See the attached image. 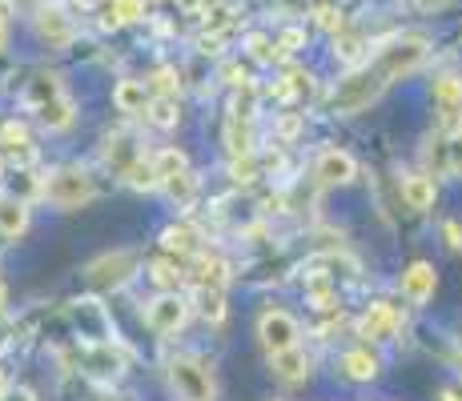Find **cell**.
I'll return each instance as SVG.
<instances>
[{
  "label": "cell",
  "mask_w": 462,
  "mask_h": 401,
  "mask_svg": "<svg viewBox=\"0 0 462 401\" xmlns=\"http://www.w3.org/2000/svg\"><path fill=\"white\" fill-rule=\"evenodd\" d=\"M434 285H439L434 265L430 261H414L411 269L402 273V297L411 301V305H426V301L434 297Z\"/></svg>",
  "instance_id": "obj_9"
},
{
  "label": "cell",
  "mask_w": 462,
  "mask_h": 401,
  "mask_svg": "<svg viewBox=\"0 0 462 401\" xmlns=\"http://www.w3.org/2000/svg\"><path fill=\"white\" fill-rule=\"evenodd\" d=\"M273 373H278L282 381H301L310 373V353H301L298 345H294V350L273 353Z\"/></svg>",
  "instance_id": "obj_16"
},
{
  "label": "cell",
  "mask_w": 462,
  "mask_h": 401,
  "mask_svg": "<svg viewBox=\"0 0 462 401\" xmlns=\"http://www.w3.org/2000/svg\"><path fill=\"white\" fill-rule=\"evenodd\" d=\"M162 189L169 193V201L173 205H193V197H198V177L189 173V169H185V173H177V177H165L162 181Z\"/></svg>",
  "instance_id": "obj_19"
},
{
  "label": "cell",
  "mask_w": 462,
  "mask_h": 401,
  "mask_svg": "<svg viewBox=\"0 0 462 401\" xmlns=\"http://www.w3.org/2000/svg\"><path fill=\"white\" fill-rule=\"evenodd\" d=\"M434 197H439V185H434V177H426V173L402 177V201L411 205L414 213L434 209Z\"/></svg>",
  "instance_id": "obj_11"
},
{
  "label": "cell",
  "mask_w": 462,
  "mask_h": 401,
  "mask_svg": "<svg viewBox=\"0 0 462 401\" xmlns=\"http://www.w3.org/2000/svg\"><path fill=\"white\" fill-rule=\"evenodd\" d=\"M109 24H121V21H141L145 16V0H113L109 5Z\"/></svg>",
  "instance_id": "obj_24"
},
{
  "label": "cell",
  "mask_w": 462,
  "mask_h": 401,
  "mask_svg": "<svg viewBox=\"0 0 462 401\" xmlns=\"http://www.w3.org/2000/svg\"><path fill=\"white\" fill-rule=\"evenodd\" d=\"M301 41H306V32H301V29H286V32H282V41L273 44V57H290Z\"/></svg>",
  "instance_id": "obj_28"
},
{
  "label": "cell",
  "mask_w": 462,
  "mask_h": 401,
  "mask_svg": "<svg viewBox=\"0 0 462 401\" xmlns=\"http://www.w3.org/2000/svg\"><path fill=\"white\" fill-rule=\"evenodd\" d=\"M162 245L169 253H193V249H198V233H193L189 225H169L162 233Z\"/></svg>",
  "instance_id": "obj_23"
},
{
  "label": "cell",
  "mask_w": 462,
  "mask_h": 401,
  "mask_svg": "<svg viewBox=\"0 0 462 401\" xmlns=\"http://www.w3.org/2000/svg\"><path fill=\"white\" fill-rule=\"evenodd\" d=\"M398 309L394 305H386V301H378V305H370L366 309V317L358 321V333L362 337H370V342H390V337L398 333Z\"/></svg>",
  "instance_id": "obj_8"
},
{
  "label": "cell",
  "mask_w": 462,
  "mask_h": 401,
  "mask_svg": "<svg viewBox=\"0 0 462 401\" xmlns=\"http://www.w3.org/2000/svg\"><path fill=\"white\" fill-rule=\"evenodd\" d=\"M257 337H262V350L273 358V353H282V350H294L301 329L286 309H265L262 321H257Z\"/></svg>",
  "instance_id": "obj_4"
},
{
  "label": "cell",
  "mask_w": 462,
  "mask_h": 401,
  "mask_svg": "<svg viewBox=\"0 0 462 401\" xmlns=\"http://www.w3.org/2000/svg\"><path fill=\"white\" fill-rule=\"evenodd\" d=\"M97 401H133V397H125V394H105V397H97Z\"/></svg>",
  "instance_id": "obj_34"
},
{
  "label": "cell",
  "mask_w": 462,
  "mask_h": 401,
  "mask_svg": "<svg viewBox=\"0 0 462 401\" xmlns=\"http://www.w3.org/2000/svg\"><path fill=\"white\" fill-rule=\"evenodd\" d=\"M24 229H29V205L21 197H0V233L16 241Z\"/></svg>",
  "instance_id": "obj_12"
},
{
  "label": "cell",
  "mask_w": 462,
  "mask_h": 401,
  "mask_svg": "<svg viewBox=\"0 0 462 401\" xmlns=\"http://www.w3.org/2000/svg\"><path fill=\"white\" fill-rule=\"evenodd\" d=\"M32 109H37V121L44 129H69V124H73V101H69L65 93L52 96V101L32 105Z\"/></svg>",
  "instance_id": "obj_13"
},
{
  "label": "cell",
  "mask_w": 462,
  "mask_h": 401,
  "mask_svg": "<svg viewBox=\"0 0 462 401\" xmlns=\"http://www.w3.org/2000/svg\"><path fill=\"white\" fill-rule=\"evenodd\" d=\"M314 177L322 185H350L358 177V160L346 153V149H322L314 160Z\"/></svg>",
  "instance_id": "obj_7"
},
{
  "label": "cell",
  "mask_w": 462,
  "mask_h": 401,
  "mask_svg": "<svg viewBox=\"0 0 462 401\" xmlns=\"http://www.w3.org/2000/svg\"><path fill=\"white\" fill-rule=\"evenodd\" d=\"M442 237H447L450 249H462V225L458 221H442Z\"/></svg>",
  "instance_id": "obj_31"
},
{
  "label": "cell",
  "mask_w": 462,
  "mask_h": 401,
  "mask_svg": "<svg viewBox=\"0 0 462 401\" xmlns=\"http://www.w3.org/2000/svg\"><path fill=\"white\" fill-rule=\"evenodd\" d=\"M250 52L257 60H273V49H270V37H262V32H257V37H250Z\"/></svg>",
  "instance_id": "obj_30"
},
{
  "label": "cell",
  "mask_w": 462,
  "mask_h": 401,
  "mask_svg": "<svg viewBox=\"0 0 462 401\" xmlns=\"http://www.w3.org/2000/svg\"><path fill=\"white\" fill-rule=\"evenodd\" d=\"M44 197L57 205V209H77V205L97 197V185L85 169H57V173L44 181Z\"/></svg>",
  "instance_id": "obj_2"
},
{
  "label": "cell",
  "mask_w": 462,
  "mask_h": 401,
  "mask_svg": "<svg viewBox=\"0 0 462 401\" xmlns=\"http://www.w3.org/2000/svg\"><path fill=\"white\" fill-rule=\"evenodd\" d=\"M149 169H153L157 185H162L165 177H177V173H185V169H189V160H185V153H181V149H162V153H153V157H149Z\"/></svg>",
  "instance_id": "obj_18"
},
{
  "label": "cell",
  "mask_w": 462,
  "mask_h": 401,
  "mask_svg": "<svg viewBox=\"0 0 462 401\" xmlns=\"http://www.w3.org/2000/svg\"><path fill=\"white\" fill-rule=\"evenodd\" d=\"M169 386L181 401H213V378L198 358H173L169 361Z\"/></svg>",
  "instance_id": "obj_3"
},
{
  "label": "cell",
  "mask_w": 462,
  "mask_h": 401,
  "mask_svg": "<svg viewBox=\"0 0 462 401\" xmlns=\"http://www.w3.org/2000/svg\"><path fill=\"white\" fill-rule=\"evenodd\" d=\"M153 85L162 88V96H169V93H173L177 85H181V80H177V73H173V68H157V73H153Z\"/></svg>",
  "instance_id": "obj_29"
},
{
  "label": "cell",
  "mask_w": 462,
  "mask_h": 401,
  "mask_svg": "<svg viewBox=\"0 0 462 401\" xmlns=\"http://www.w3.org/2000/svg\"><path fill=\"white\" fill-rule=\"evenodd\" d=\"M37 29H41V37L52 44V49H65L69 41H73V21H69V13L65 8H41V16H37Z\"/></svg>",
  "instance_id": "obj_10"
},
{
  "label": "cell",
  "mask_w": 462,
  "mask_h": 401,
  "mask_svg": "<svg viewBox=\"0 0 462 401\" xmlns=\"http://www.w3.org/2000/svg\"><path fill=\"white\" fill-rule=\"evenodd\" d=\"M185 317H189V301L177 297V293H162V297H153L145 305V325L157 337H173L185 325Z\"/></svg>",
  "instance_id": "obj_6"
},
{
  "label": "cell",
  "mask_w": 462,
  "mask_h": 401,
  "mask_svg": "<svg viewBox=\"0 0 462 401\" xmlns=\"http://www.w3.org/2000/svg\"><path fill=\"white\" fill-rule=\"evenodd\" d=\"M201 301H206V305H201V314H206L209 321H221V317H226V301H221V289H201Z\"/></svg>",
  "instance_id": "obj_27"
},
{
  "label": "cell",
  "mask_w": 462,
  "mask_h": 401,
  "mask_svg": "<svg viewBox=\"0 0 462 401\" xmlns=\"http://www.w3.org/2000/svg\"><path fill=\"white\" fill-rule=\"evenodd\" d=\"M442 153H447V173L450 177H462V129L442 137Z\"/></svg>",
  "instance_id": "obj_25"
},
{
  "label": "cell",
  "mask_w": 462,
  "mask_h": 401,
  "mask_svg": "<svg viewBox=\"0 0 462 401\" xmlns=\"http://www.w3.org/2000/svg\"><path fill=\"white\" fill-rule=\"evenodd\" d=\"M105 160H109V165L117 169L121 177H125L129 169L141 160V149L133 145V137H129V132H117V137H109V149H105Z\"/></svg>",
  "instance_id": "obj_15"
},
{
  "label": "cell",
  "mask_w": 462,
  "mask_h": 401,
  "mask_svg": "<svg viewBox=\"0 0 462 401\" xmlns=\"http://www.w3.org/2000/svg\"><path fill=\"white\" fill-rule=\"evenodd\" d=\"M113 105H117L121 113H145V105H149L145 80H121V85L113 88Z\"/></svg>",
  "instance_id": "obj_17"
},
{
  "label": "cell",
  "mask_w": 462,
  "mask_h": 401,
  "mask_svg": "<svg viewBox=\"0 0 462 401\" xmlns=\"http://www.w3.org/2000/svg\"><path fill=\"white\" fill-rule=\"evenodd\" d=\"M133 273H137V253H129V249H117V253H105L97 257L93 265L85 269V278L97 285V289H121Z\"/></svg>",
  "instance_id": "obj_5"
},
{
  "label": "cell",
  "mask_w": 462,
  "mask_h": 401,
  "mask_svg": "<svg viewBox=\"0 0 462 401\" xmlns=\"http://www.w3.org/2000/svg\"><path fill=\"white\" fill-rule=\"evenodd\" d=\"M414 5H419V8H434V5H439V0H414Z\"/></svg>",
  "instance_id": "obj_35"
},
{
  "label": "cell",
  "mask_w": 462,
  "mask_h": 401,
  "mask_svg": "<svg viewBox=\"0 0 462 401\" xmlns=\"http://www.w3.org/2000/svg\"><path fill=\"white\" fill-rule=\"evenodd\" d=\"M0 145L8 149V157L21 160V165H29V160L37 157L32 153V145H29V132H24L21 124H5V129H0Z\"/></svg>",
  "instance_id": "obj_20"
},
{
  "label": "cell",
  "mask_w": 462,
  "mask_h": 401,
  "mask_svg": "<svg viewBox=\"0 0 462 401\" xmlns=\"http://www.w3.org/2000/svg\"><path fill=\"white\" fill-rule=\"evenodd\" d=\"M378 369H382V361H378L370 350H350V353H342V373H346L350 381H374Z\"/></svg>",
  "instance_id": "obj_14"
},
{
  "label": "cell",
  "mask_w": 462,
  "mask_h": 401,
  "mask_svg": "<svg viewBox=\"0 0 462 401\" xmlns=\"http://www.w3.org/2000/svg\"><path fill=\"white\" fill-rule=\"evenodd\" d=\"M65 93V88H60V80L57 77H37L29 85V101L32 105H41V101H52V96H60Z\"/></svg>",
  "instance_id": "obj_26"
},
{
  "label": "cell",
  "mask_w": 462,
  "mask_h": 401,
  "mask_svg": "<svg viewBox=\"0 0 462 401\" xmlns=\"http://www.w3.org/2000/svg\"><path fill=\"white\" fill-rule=\"evenodd\" d=\"M145 117L157 124V129H177V121H181V109H177L173 96H153V101L145 105Z\"/></svg>",
  "instance_id": "obj_21"
},
{
  "label": "cell",
  "mask_w": 462,
  "mask_h": 401,
  "mask_svg": "<svg viewBox=\"0 0 462 401\" xmlns=\"http://www.w3.org/2000/svg\"><path fill=\"white\" fill-rule=\"evenodd\" d=\"M0 173H5V165H0Z\"/></svg>",
  "instance_id": "obj_36"
},
{
  "label": "cell",
  "mask_w": 462,
  "mask_h": 401,
  "mask_svg": "<svg viewBox=\"0 0 462 401\" xmlns=\"http://www.w3.org/2000/svg\"><path fill=\"white\" fill-rule=\"evenodd\" d=\"M434 101L447 109V117H455L462 109V80L458 77H439V85H434Z\"/></svg>",
  "instance_id": "obj_22"
},
{
  "label": "cell",
  "mask_w": 462,
  "mask_h": 401,
  "mask_svg": "<svg viewBox=\"0 0 462 401\" xmlns=\"http://www.w3.org/2000/svg\"><path fill=\"white\" fill-rule=\"evenodd\" d=\"M8 13H13L8 0H0V49H5V37H8Z\"/></svg>",
  "instance_id": "obj_33"
},
{
  "label": "cell",
  "mask_w": 462,
  "mask_h": 401,
  "mask_svg": "<svg viewBox=\"0 0 462 401\" xmlns=\"http://www.w3.org/2000/svg\"><path fill=\"white\" fill-rule=\"evenodd\" d=\"M153 281H157V285H165V289H169V285L181 281V273H173L169 265H153Z\"/></svg>",
  "instance_id": "obj_32"
},
{
  "label": "cell",
  "mask_w": 462,
  "mask_h": 401,
  "mask_svg": "<svg viewBox=\"0 0 462 401\" xmlns=\"http://www.w3.org/2000/svg\"><path fill=\"white\" fill-rule=\"evenodd\" d=\"M426 60V37L422 32H402L390 44H382L374 52V60L358 65L346 80H337V88L330 93V109L342 117H354L366 105H374L394 80H402L406 73H414Z\"/></svg>",
  "instance_id": "obj_1"
}]
</instances>
